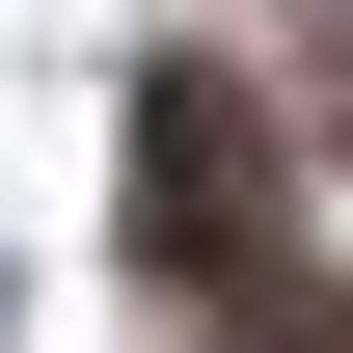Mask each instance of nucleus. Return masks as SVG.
I'll use <instances>...</instances> for the list:
<instances>
[{
    "label": "nucleus",
    "mask_w": 353,
    "mask_h": 353,
    "mask_svg": "<svg viewBox=\"0 0 353 353\" xmlns=\"http://www.w3.org/2000/svg\"><path fill=\"white\" fill-rule=\"evenodd\" d=\"M136 272H190V299H272V136L218 82H163L136 109Z\"/></svg>",
    "instance_id": "nucleus-1"
},
{
    "label": "nucleus",
    "mask_w": 353,
    "mask_h": 353,
    "mask_svg": "<svg viewBox=\"0 0 353 353\" xmlns=\"http://www.w3.org/2000/svg\"><path fill=\"white\" fill-rule=\"evenodd\" d=\"M299 353H353V299H326V326H299Z\"/></svg>",
    "instance_id": "nucleus-2"
}]
</instances>
